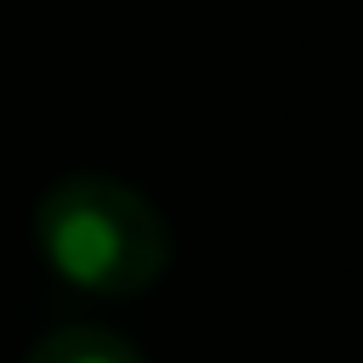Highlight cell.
Listing matches in <instances>:
<instances>
[{
  "mask_svg": "<svg viewBox=\"0 0 363 363\" xmlns=\"http://www.w3.org/2000/svg\"><path fill=\"white\" fill-rule=\"evenodd\" d=\"M34 244L45 267L91 295H142L170 267L164 216L113 176H62L34 204Z\"/></svg>",
  "mask_w": 363,
  "mask_h": 363,
  "instance_id": "cell-1",
  "label": "cell"
},
{
  "mask_svg": "<svg viewBox=\"0 0 363 363\" xmlns=\"http://www.w3.org/2000/svg\"><path fill=\"white\" fill-rule=\"evenodd\" d=\"M28 363H142V352L130 340H119L113 329L68 323V329H51L45 340H34Z\"/></svg>",
  "mask_w": 363,
  "mask_h": 363,
  "instance_id": "cell-2",
  "label": "cell"
}]
</instances>
